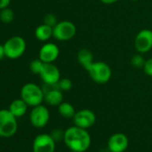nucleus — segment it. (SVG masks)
<instances>
[{"label": "nucleus", "instance_id": "obj_1", "mask_svg": "<svg viewBox=\"0 0 152 152\" xmlns=\"http://www.w3.org/2000/svg\"><path fill=\"white\" fill-rule=\"evenodd\" d=\"M64 142L73 152H85L91 146V138L86 129L72 126L64 131Z\"/></svg>", "mask_w": 152, "mask_h": 152}, {"label": "nucleus", "instance_id": "obj_2", "mask_svg": "<svg viewBox=\"0 0 152 152\" xmlns=\"http://www.w3.org/2000/svg\"><path fill=\"white\" fill-rule=\"evenodd\" d=\"M21 99L25 101L29 107H36L44 101L45 93L43 88L33 83H25L21 89Z\"/></svg>", "mask_w": 152, "mask_h": 152}, {"label": "nucleus", "instance_id": "obj_3", "mask_svg": "<svg viewBox=\"0 0 152 152\" xmlns=\"http://www.w3.org/2000/svg\"><path fill=\"white\" fill-rule=\"evenodd\" d=\"M87 72L91 79L98 84L107 83L112 77L111 67L102 61H94Z\"/></svg>", "mask_w": 152, "mask_h": 152}, {"label": "nucleus", "instance_id": "obj_4", "mask_svg": "<svg viewBox=\"0 0 152 152\" xmlns=\"http://www.w3.org/2000/svg\"><path fill=\"white\" fill-rule=\"evenodd\" d=\"M17 119L9 110L0 109V137H13L18 130Z\"/></svg>", "mask_w": 152, "mask_h": 152}, {"label": "nucleus", "instance_id": "obj_5", "mask_svg": "<svg viewBox=\"0 0 152 152\" xmlns=\"http://www.w3.org/2000/svg\"><path fill=\"white\" fill-rule=\"evenodd\" d=\"M6 57L15 60L20 58L26 51V41L21 36H13L4 44Z\"/></svg>", "mask_w": 152, "mask_h": 152}, {"label": "nucleus", "instance_id": "obj_6", "mask_svg": "<svg viewBox=\"0 0 152 152\" xmlns=\"http://www.w3.org/2000/svg\"><path fill=\"white\" fill-rule=\"evenodd\" d=\"M76 31L77 29L72 22L60 21L53 27V38L58 41H68L74 38Z\"/></svg>", "mask_w": 152, "mask_h": 152}, {"label": "nucleus", "instance_id": "obj_7", "mask_svg": "<svg viewBox=\"0 0 152 152\" xmlns=\"http://www.w3.org/2000/svg\"><path fill=\"white\" fill-rule=\"evenodd\" d=\"M29 118L31 125L39 129L45 127L48 124L50 119V113L46 106L40 104L32 107Z\"/></svg>", "mask_w": 152, "mask_h": 152}, {"label": "nucleus", "instance_id": "obj_8", "mask_svg": "<svg viewBox=\"0 0 152 152\" xmlns=\"http://www.w3.org/2000/svg\"><path fill=\"white\" fill-rule=\"evenodd\" d=\"M39 77L45 85H57L61 79L60 70L54 64V63H44L42 70L39 73Z\"/></svg>", "mask_w": 152, "mask_h": 152}, {"label": "nucleus", "instance_id": "obj_9", "mask_svg": "<svg viewBox=\"0 0 152 152\" xmlns=\"http://www.w3.org/2000/svg\"><path fill=\"white\" fill-rule=\"evenodd\" d=\"M134 48L140 54H146L152 48V31L149 29L140 30L134 39Z\"/></svg>", "mask_w": 152, "mask_h": 152}, {"label": "nucleus", "instance_id": "obj_10", "mask_svg": "<svg viewBox=\"0 0 152 152\" xmlns=\"http://www.w3.org/2000/svg\"><path fill=\"white\" fill-rule=\"evenodd\" d=\"M72 120L74 125L88 130L89 128L92 127L95 124L97 117L92 110L88 108H83L79 111H76Z\"/></svg>", "mask_w": 152, "mask_h": 152}, {"label": "nucleus", "instance_id": "obj_11", "mask_svg": "<svg viewBox=\"0 0 152 152\" xmlns=\"http://www.w3.org/2000/svg\"><path fill=\"white\" fill-rule=\"evenodd\" d=\"M56 141L50 134L41 133L32 142V152H55Z\"/></svg>", "mask_w": 152, "mask_h": 152}, {"label": "nucleus", "instance_id": "obj_12", "mask_svg": "<svg viewBox=\"0 0 152 152\" xmlns=\"http://www.w3.org/2000/svg\"><path fill=\"white\" fill-rule=\"evenodd\" d=\"M43 91L45 93L44 97V101L46 104L51 107H58L64 100V95L63 91L58 88L57 85L54 86H49V85H45Z\"/></svg>", "mask_w": 152, "mask_h": 152}, {"label": "nucleus", "instance_id": "obj_13", "mask_svg": "<svg viewBox=\"0 0 152 152\" xmlns=\"http://www.w3.org/2000/svg\"><path fill=\"white\" fill-rule=\"evenodd\" d=\"M60 49L58 46L52 42H46L39 51V58L43 63H54L59 56Z\"/></svg>", "mask_w": 152, "mask_h": 152}, {"label": "nucleus", "instance_id": "obj_14", "mask_svg": "<svg viewBox=\"0 0 152 152\" xmlns=\"http://www.w3.org/2000/svg\"><path fill=\"white\" fill-rule=\"evenodd\" d=\"M129 146L127 136L122 132L111 135L107 140V149L110 152H124Z\"/></svg>", "mask_w": 152, "mask_h": 152}, {"label": "nucleus", "instance_id": "obj_15", "mask_svg": "<svg viewBox=\"0 0 152 152\" xmlns=\"http://www.w3.org/2000/svg\"><path fill=\"white\" fill-rule=\"evenodd\" d=\"M29 106L25 103V101L23 99H16L15 100H13L9 107H8V110L16 117V118H20L23 117L27 110H28Z\"/></svg>", "mask_w": 152, "mask_h": 152}, {"label": "nucleus", "instance_id": "obj_16", "mask_svg": "<svg viewBox=\"0 0 152 152\" xmlns=\"http://www.w3.org/2000/svg\"><path fill=\"white\" fill-rule=\"evenodd\" d=\"M77 61L81 64V66L87 71L94 62L92 52L88 48L80 49L77 53Z\"/></svg>", "mask_w": 152, "mask_h": 152}, {"label": "nucleus", "instance_id": "obj_17", "mask_svg": "<svg viewBox=\"0 0 152 152\" xmlns=\"http://www.w3.org/2000/svg\"><path fill=\"white\" fill-rule=\"evenodd\" d=\"M34 35L38 40L42 42H48L53 37V27L42 23L35 29Z\"/></svg>", "mask_w": 152, "mask_h": 152}, {"label": "nucleus", "instance_id": "obj_18", "mask_svg": "<svg viewBox=\"0 0 152 152\" xmlns=\"http://www.w3.org/2000/svg\"><path fill=\"white\" fill-rule=\"evenodd\" d=\"M58 113L59 115L66 119H70V118H73L76 111L74 109V107L69 103V102H65L63 101L58 107Z\"/></svg>", "mask_w": 152, "mask_h": 152}, {"label": "nucleus", "instance_id": "obj_19", "mask_svg": "<svg viewBox=\"0 0 152 152\" xmlns=\"http://www.w3.org/2000/svg\"><path fill=\"white\" fill-rule=\"evenodd\" d=\"M15 20V13L14 11L9 8H4L0 10V21L5 24H9Z\"/></svg>", "mask_w": 152, "mask_h": 152}, {"label": "nucleus", "instance_id": "obj_20", "mask_svg": "<svg viewBox=\"0 0 152 152\" xmlns=\"http://www.w3.org/2000/svg\"><path fill=\"white\" fill-rule=\"evenodd\" d=\"M44 65V63L38 57L37 59H34L32 60L30 64H29V67H30V71L34 73V74H37V75H39L41 70H42V67Z\"/></svg>", "mask_w": 152, "mask_h": 152}, {"label": "nucleus", "instance_id": "obj_21", "mask_svg": "<svg viewBox=\"0 0 152 152\" xmlns=\"http://www.w3.org/2000/svg\"><path fill=\"white\" fill-rule=\"evenodd\" d=\"M145 59L143 58L142 54L137 53L134 56H132V59H131V64L133 67L135 68H142L145 63Z\"/></svg>", "mask_w": 152, "mask_h": 152}, {"label": "nucleus", "instance_id": "obj_22", "mask_svg": "<svg viewBox=\"0 0 152 152\" xmlns=\"http://www.w3.org/2000/svg\"><path fill=\"white\" fill-rule=\"evenodd\" d=\"M57 86L62 91H68L72 88V83L68 78H63L60 79V81L57 83Z\"/></svg>", "mask_w": 152, "mask_h": 152}, {"label": "nucleus", "instance_id": "obj_23", "mask_svg": "<svg viewBox=\"0 0 152 152\" xmlns=\"http://www.w3.org/2000/svg\"><path fill=\"white\" fill-rule=\"evenodd\" d=\"M58 23L56 16L54 14H47L43 18V23L49 25L51 27H54Z\"/></svg>", "mask_w": 152, "mask_h": 152}, {"label": "nucleus", "instance_id": "obj_24", "mask_svg": "<svg viewBox=\"0 0 152 152\" xmlns=\"http://www.w3.org/2000/svg\"><path fill=\"white\" fill-rule=\"evenodd\" d=\"M51 137L54 139V140L56 141H60V140H64V132H63L60 129H54L51 132H50Z\"/></svg>", "mask_w": 152, "mask_h": 152}, {"label": "nucleus", "instance_id": "obj_25", "mask_svg": "<svg viewBox=\"0 0 152 152\" xmlns=\"http://www.w3.org/2000/svg\"><path fill=\"white\" fill-rule=\"evenodd\" d=\"M142 69L145 74H147L149 77H152V57L145 61Z\"/></svg>", "mask_w": 152, "mask_h": 152}, {"label": "nucleus", "instance_id": "obj_26", "mask_svg": "<svg viewBox=\"0 0 152 152\" xmlns=\"http://www.w3.org/2000/svg\"><path fill=\"white\" fill-rule=\"evenodd\" d=\"M11 0H0V10L9 7Z\"/></svg>", "mask_w": 152, "mask_h": 152}, {"label": "nucleus", "instance_id": "obj_27", "mask_svg": "<svg viewBox=\"0 0 152 152\" xmlns=\"http://www.w3.org/2000/svg\"><path fill=\"white\" fill-rule=\"evenodd\" d=\"M6 57V52H5V48L4 44H0V61L3 60Z\"/></svg>", "mask_w": 152, "mask_h": 152}, {"label": "nucleus", "instance_id": "obj_28", "mask_svg": "<svg viewBox=\"0 0 152 152\" xmlns=\"http://www.w3.org/2000/svg\"><path fill=\"white\" fill-rule=\"evenodd\" d=\"M99 1L105 5H113V4L118 2L119 0H99Z\"/></svg>", "mask_w": 152, "mask_h": 152}, {"label": "nucleus", "instance_id": "obj_29", "mask_svg": "<svg viewBox=\"0 0 152 152\" xmlns=\"http://www.w3.org/2000/svg\"><path fill=\"white\" fill-rule=\"evenodd\" d=\"M129 1H132V2H136V1H139V0H129Z\"/></svg>", "mask_w": 152, "mask_h": 152}, {"label": "nucleus", "instance_id": "obj_30", "mask_svg": "<svg viewBox=\"0 0 152 152\" xmlns=\"http://www.w3.org/2000/svg\"><path fill=\"white\" fill-rule=\"evenodd\" d=\"M72 152H73V151H72Z\"/></svg>", "mask_w": 152, "mask_h": 152}]
</instances>
